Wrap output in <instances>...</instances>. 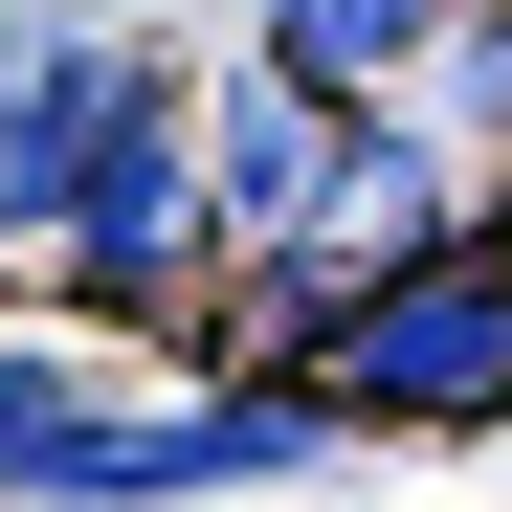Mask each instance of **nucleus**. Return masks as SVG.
I'll return each mask as SVG.
<instances>
[{
	"mask_svg": "<svg viewBox=\"0 0 512 512\" xmlns=\"http://www.w3.org/2000/svg\"><path fill=\"white\" fill-rule=\"evenodd\" d=\"M312 401L334 423H490L512 401V268L490 245H423V268L312 312Z\"/></svg>",
	"mask_w": 512,
	"mask_h": 512,
	"instance_id": "obj_1",
	"label": "nucleus"
},
{
	"mask_svg": "<svg viewBox=\"0 0 512 512\" xmlns=\"http://www.w3.org/2000/svg\"><path fill=\"white\" fill-rule=\"evenodd\" d=\"M134 112H179V90H156L90 0H23V23H0V179H23V223L90 201L112 156H134Z\"/></svg>",
	"mask_w": 512,
	"mask_h": 512,
	"instance_id": "obj_2",
	"label": "nucleus"
},
{
	"mask_svg": "<svg viewBox=\"0 0 512 512\" xmlns=\"http://www.w3.org/2000/svg\"><path fill=\"white\" fill-rule=\"evenodd\" d=\"M201 179H223V223L312 245V223H334V179H357V134H334V90H290V67H245V90H223V134H201Z\"/></svg>",
	"mask_w": 512,
	"mask_h": 512,
	"instance_id": "obj_3",
	"label": "nucleus"
},
{
	"mask_svg": "<svg viewBox=\"0 0 512 512\" xmlns=\"http://www.w3.org/2000/svg\"><path fill=\"white\" fill-rule=\"evenodd\" d=\"M268 67L290 90H423V67H446V0H268Z\"/></svg>",
	"mask_w": 512,
	"mask_h": 512,
	"instance_id": "obj_4",
	"label": "nucleus"
},
{
	"mask_svg": "<svg viewBox=\"0 0 512 512\" xmlns=\"http://www.w3.org/2000/svg\"><path fill=\"white\" fill-rule=\"evenodd\" d=\"M90 468V357H0V490H67Z\"/></svg>",
	"mask_w": 512,
	"mask_h": 512,
	"instance_id": "obj_5",
	"label": "nucleus"
},
{
	"mask_svg": "<svg viewBox=\"0 0 512 512\" xmlns=\"http://www.w3.org/2000/svg\"><path fill=\"white\" fill-rule=\"evenodd\" d=\"M468 245H490V268H512V201H490V223H468Z\"/></svg>",
	"mask_w": 512,
	"mask_h": 512,
	"instance_id": "obj_6",
	"label": "nucleus"
},
{
	"mask_svg": "<svg viewBox=\"0 0 512 512\" xmlns=\"http://www.w3.org/2000/svg\"><path fill=\"white\" fill-rule=\"evenodd\" d=\"M0 223H23V179H0Z\"/></svg>",
	"mask_w": 512,
	"mask_h": 512,
	"instance_id": "obj_7",
	"label": "nucleus"
}]
</instances>
